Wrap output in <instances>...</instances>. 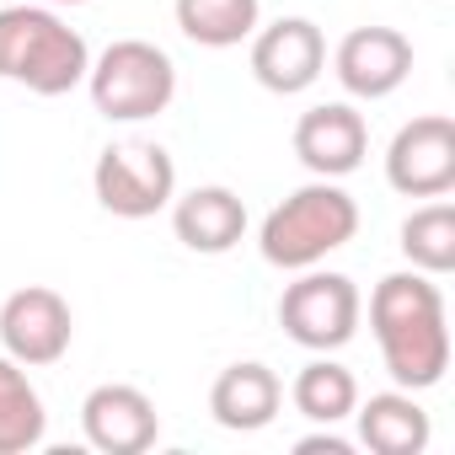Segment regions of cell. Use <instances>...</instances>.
Segmentation results:
<instances>
[{"label":"cell","mask_w":455,"mask_h":455,"mask_svg":"<svg viewBox=\"0 0 455 455\" xmlns=\"http://www.w3.org/2000/svg\"><path fill=\"white\" fill-rule=\"evenodd\" d=\"M370 332L380 343L386 375L402 391H428L450 370L444 295L428 274H386L370 295Z\"/></svg>","instance_id":"6da1fadb"},{"label":"cell","mask_w":455,"mask_h":455,"mask_svg":"<svg viewBox=\"0 0 455 455\" xmlns=\"http://www.w3.org/2000/svg\"><path fill=\"white\" fill-rule=\"evenodd\" d=\"M92 49L76 28H65L49 6H6L0 12V81H17L38 97H65L86 81Z\"/></svg>","instance_id":"7a4b0ae2"},{"label":"cell","mask_w":455,"mask_h":455,"mask_svg":"<svg viewBox=\"0 0 455 455\" xmlns=\"http://www.w3.org/2000/svg\"><path fill=\"white\" fill-rule=\"evenodd\" d=\"M359 231V204L332 182V177H316L306 188H295L279 209H268L263 231H258V247L274 268H316L327 252L348 247Z\"/></svg>","instance_id":"3957f363"},{"label":"cell","mask_w":455,"mask_h":455,"mask_svg":"<svg viewBox=\"0 0 455 455\" xmlns=\"http://www.w3.org/2000/svg\"><path fill=\"white\" fill-rule=\"evenodd\" d=\"M86 86H92V102L102 118L140 124V118L166 113V102L177 97V65L166 60V49H156L145 38H118L92 60Z\"/></svg>","instance_id":"277c9868"},{"label":"cell","mask_w":455,"mask_h":455,"mask_svg":"<svg viewBox=\"0 0 455 455\" xmlns=\"http://www.w3.org/2000/svg\"><path fill=\"white\" fill-rule=\"evenodd\" d=\"M92 188L97 204L118 220H150L177 198V166L161 145L150 140H124L108 145L92 166Z\"/></svg>","instance_id":"5b68a950"},{"label":"cell","mask_w":455,"mask_h":455,"mask_svg":"<svg viewBox=\"0 0 455 455\" xmlns=\"http://www.w3.org/2000/svg\"><path fill=\"white\" fill-rule=\"evenodd\" d=\"M359 311H364V300H359L354 279L348 274H316V268H300V279L279 300L284 332L311 354L343 348L359 332Z\"/></svg>","instance_id":"8992f818"},{"label":"cell","mask_w":455,"mask_h":455,"mask_svg":"<svg viewBox=\"0 0 455 455\" xmlns=\"http://www.w3.org/2000/svg\"><path fill=\"white\" fill-rule=\"evenodd\" d=\"M70 338H76V316H70L65 295L49 284H28V290L6 295V306H0V343L28 370L60 364L70 354Z\"/></svg>","instance_id":"52a82bcc"},{"label":"cell","mask_w":455,"mask_h":455,"mask_svg":"<svg viewBox=\"0 0 455 455\" xmlns=\"http://www.w3.org/2000/svg\"><path fill=\"white\" fill-rule=\"evenodd\" d=\"M386 182L402 198H444L455 188V124L444 113L402 124L386 150Z\"/></svg>","instance_id":"ba28073f"},{"label":"cell","mask_w":455,"mask_h":455,"mask_svg":"<svg viewBox=\"0 0 455 455\" xmlns=\"http://www.w3.org/2000/svg\"><path fill=\"white\" fill-rule=\"evenodd\" d=\"M322 65H327V38L306 17H279L274 28H263L252 38V76H258V86H268L279 97L316 86Z\"/></svg>","instance_id":"9c48e42d"},{"label":"cell","mask_w":455,"mask_h":455,"mask_svg":"<svg viewBox=\"0 0 455 455\" xmlns=\"http://www.w3.org/2000/svg\"><path fill=\"white\" fill-rule=\"evenodd\" d=\"M81 428H86V444L102 455H140L161 439L156 402L140 386H118V380L97 386L81 402Z\"/></svg>","instance_id":"30bf717a"},{"label":"cell","mask_w":455,"mask_h":455,"mask_svg":"<svg viewBox=\"0 0 455 455\" xmlns=\"http://www.w3.org/2000/svg\"><path fill=\"white\" fill-rule=\"evenodd\" d=\"M332 70H338V81H343L348 97L380 102V97H391L412 76V44L396 28H354L338 44Z\"/></svg>","instance_id":"8fae6325"},{"label":"cell","mask_w":455,"mask_h":455,"mask_svg":"<svg viewBox=\"0 0 455 455\" xmlns=\"http://www.w3.org/2000/svg\"><path fill=\"white\" fill-rule=\"evenodd\" d=\"M364 150H370V129H364V118L348 102H322V108L300 113V124H295V156L316 177L338 182V177L359 172Z\"/></svg>","instance_id":"7c38bea8"},{"label":"cell","mask_w":455,"mask_h":455,"mask_svg":"<svg viewBox=\"0 0 455 455\" xmlns=\"http://www.w3.org/2000/svg\"><path fill=\"white\" fill-rule=\"evenodd\" d=\"M172 231L188 252H204V258H220L231 252L242 236H247V204L231 193V188H193L172 204Z\"/></svg>","instance_id":"4fadbf2b"},{"label":"cell","mask_w":455,"mask_h":455,"mask_svg":"<svg viewBox=\"0 0 455 455\" xmlns=\"http://www.w3.org/2000/svg\"><path fill=\"white\" fill-rule=\"evenodd\" d=\"M284 407V386L268 364H231L220 370V380L209 386V412L220 428L231 434H252V428H268Z\"/></svg>","instance_id":"5bb4252c"},{"label":"cell","mask_w":455,"mask_h":455,"mask_svg":"<svg viewBox=\"0 0 455 455\" xmlns=\"http://www.w3.org/2000/svg\"><path fill=\"white\" fill-rule=\"evenodd\" d=\"M359 412V439L375 455H423L428 450V412L412 402V391H380Z\"/></svg>","instance_id":"9a60e30c"},{"label":"cell","mask_w":455,"mask_h":455,"mask_svg":"<svg viewBox=\"0 0 455 455\" xmlns=\"http://www.w3.org/2000/svg\"><path fill=\"white\" fill-rule=\"evenodd\" d=\"M49 412L12 354H0V455H28L44 444Z\"/></svg>","instance_id":"2e32d148"},{"label":"cell","mask_w":455,"mask_h":455,"mask_svg":"<svg viewBox=\"0 0 455 455\" xmlns=\"http://www.w3.org/2000/svg\"><path fill=\"white\" fill-rule=\"evenodd\" d=\"M258 0H177V28L198 49H236L258 33Z\"/></svg>","instance_id":"e0dca14e"},{"label":"cell","mask_w":455,"mask_h":455,"mask_svg":"<svg viewBox=\"0 0 455 455\" xmlns=\"http://www.w3.org/2000/svg\"><path fill=\"white\" fill-rule=\"evenodd\" d=\"M290 396H295V412H306L311 423H343V418H354V407H359V380H354L338 359H311V364L295 375Z\"/></svg>","instance_id":"ac0fdd59"},{"label":"cell","mask_w":455,"mask_h":455,"mask_svg":"<svg viewBox=\"0 0 455 455\" xmlns=\"http://www.w3.org/2000/svg\"><path fill=\"white\" fill-rule=\"evenodd\" d=\"M402 252L418 274L439 279L455 268V204H423L402 220Z\"/></svg>","instance_id":"d6986e66"},{"label":"cell","mask_w":455,"mask_h":455,"mask_svg":"<svg viewBox=\"0 0 455 455\" xmlns=\"http://www.w3.org/2000/svg\"><path fill=\"white\" fill-rule=\"evenodd\" d=\"M295 450H300V455H311V450H327V455H348V444H343V439H327V434H316V439H300Z\"/></svg>","instance_id":"ffe728a7"},{"label":"cell","mask_w":455,"mask_h":455,"mask_svg":"<svg viewBox=\"0 0 455 455\" xmlns=\"http://www.w3.org/2000/svg\"><path fill=\"white\" fill-rule=\"evenodd\" d=\"M49 6H86V0H49Z\"/></svg>","instance_id":"44dd1931"}]
</instances>
